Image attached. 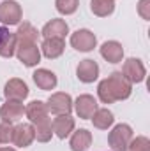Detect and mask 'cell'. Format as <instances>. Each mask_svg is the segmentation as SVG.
I'll return each instance as SVG.
<instances>
[{"instance_id":"277c9868","label":"cell","mask_w":150,"mask_h":151,"mask_svg":"<svg viewBox=\"0 0 150 151\" xmlns=\"http://www.w3.org/2000/svg\"><path fill=\"white\" fill-rule=\"evenodd\" d=\"M46 107H48V113H53L55 116H58V114H71V111H73V99H71L69 93L57 91V93H53L48 99Z\"/></svg>"},{"instance_id":"d4e9b609","label":"cell","mask_w":150,"mask_h":151,"mask_svg":"<svg viewBox=\"0 0 150 151\" xmlns=\"http://www.w3.org/2000/svg\"><path fill=\"white\" fill-rule=\"evenodd\" d=\"M78 5H79V0H55V7L60 14L64 16H69V14H74L78 11Z\"/></svg>"},{"instance_id":"f546056e","label":"cell","mask_w":150,"mask_h":151,"mask_svg":"<svg viewBox=\"0 0 150 151\" xmlns=\"http://www.w3.org/2000/svg\"><path fill=\"white\" fill-rule=\"evenodd\" d=\"M7 32H9V30H7V27H4V25H2V27H0V40L4 39V35H5Z\"/></svg>"},{"instance_id":"6da1fadb","label":"cell","mask_w":150,"mask_h":151,"mask_svg":"<svg viewBox=\"0 0 150 151\" xmlns=\"http://www.w3.org/2000/svg\"><path fill=\"white\" fill-rule=\"evenodd\" d=\"M133 139V128L125 123H118L108 134V144L113 151H127V146Z\"/></svg>"},{"instance_id":"5b68a950","label":"cell","mask_w":150,"mask_h":151,"mask_svg":"<svg viewBox=\"0 0 150 151\" xmlns=\"http://www.w3.org/2000/svg\"><path fill=\"white\" fill-rule=\"evenodd\" d=\"M21 18H23V11H21V5L18 2L4 0L0 4V21L4 23V27L5 25H9V27L20 25Z\"/></svg>"},{"instance_id":"7c38bea8","label":"cell","mask_w":150,"mask_h":151,"mask_svg":"<svg viewBox=\"0 0 150 151\" xmlns=\"http://www.w3.org/2000/svg\"><path fill=\"white\" fill-rule=\"evenodd\" d=\"M67 34H69V25L60 18L48 21L41 30V35L44 39H66Z\"/></svg>"},{"instance_id":"9a60e30c","label":"cell","mask_w":150,"mask_h":151,"mask_svg":"<svg viewBox=\"0 0 150 151\" xmlns=\"http://www.w3.org/2000/svg\"><path fill=\"white\" fill-rule=\"evenodd\" d=\"M39 49L48 60H55V58L62 56V53L66 49V40L64 39H44Z\"/></svg>"},{"instance_id":"d6986e66","label":"cell","mask_w":150,"mask_h":151,"mask_svg":"<svg viewBox=\"0 0 150 151\" xmlns=\"http://www.w3.org/2000/svg\"><path fill=\"white\" fill-rule=\"evenodd\" d=\"M34 125V132H36V139L39 142H48L51 141V135H53V127H51V118L46 116L42 119H39Z\"/></svg>"},{"instance_id":"44dd1931","label":"cell","mask_w":150,"mask_h":151,"mask_svg":"<svg viewBox=\"0 0 150 151\" xmlns=\"http://www.w3.org/2000/svg\"><path fill=\"white\" fill-rule=\"evenodd\" d=\"M90 11L99 18H108L115 11V0H90Z\"/></svg>"},{"instance_id":"e0dca14e","label":"cell","mask_w":150,"mask_h":151,"mask_svg":"<svg viewBox=\"0 0 150 151\" xmlns=\"http://www.w3.org/2000/svg\"><path fill=\"white\" fill-rule=\"evenodd\" d=\"M32 79L37 84V88H41V90H53L57 86V83H58L57 76L51 70H48V69H37L32 74Z\"/></svg>"},{"instance_id":"484cf974","label":"cell","mask_w":150,"mask_h":151,"mask_svg":"<svg viewBox=\"0 0 150 151\" xmlns=\"http://www.w3.org/2000/svg\"><path fill=\"white\" fill-rule=\"evenodd\" d=\"M97 97H99V100H101L103 104H113V102H115V99H113L111 91H110V86H108V81H106V79H103V81L99 83V86H97Z\"/></svg>"},{"instance_id":"4316f807","label":"cell","mask_w":150,"mask_h":151,"mask_svg":"<svg viewBox=\"0 0 150 151\" xmlns=\"http://www.w3.org/2000/svg\"><path fill=\"white\" fill-rule=\"evenodd\" d=\"M127 151H150V141L145 135H140L136 139H131Z\"/></svg>"},{"instance_id":"8992f818","label":"cell","mask_w":150,"mask_h":151,"mask_svg":"<svg viewBox=\"0 0 150 151\" xmlns=\"http://www.w3.org/2000/svg\"><path fill=\"white\" fill-rule=\"evenodd\" d=\"M122 76L133 84V83H143L145 81V76H147V69L143 65L141 60L138 58H127L124 62V67H122Z\"/></svg>"},{"instance_id":"9c48e42d","label":"cell","mask_w":150,"mask_h":151,"mask_svg":"<svg viewBox=\"0 0 150 151\" xmlns=\"http://www.w3.org/2000/svg\"><path fill=\"white\" fill-rule=\"evenodd\" d=\"M73 107H74L78 118H81V119H90L92 114L99 109L97 100H95L92 95H88V93L79 95V97L76 99V102H73Z\"/></svg>"},{"instance_id":"ba28073f","label":"cell","mask_w":150,"mask_h":151,"mask_svg":"<svg viewBox=\"0 0 150 151\" xmlns=\"http://www.w3.org/2000/svg\"><path fill=\"white\" fill-rule=\"evenodd\" d=\"M4 95L7 100H20L23 102L27 97H28V86L23 79H18V77H12L5 83L4 86Z\"/></svg>"},{"instance_id":"3957f363","label":"cell","mask_w":150,"mask_h":151,"mask_svg":"<svg viewBox=\"0 0 150 151\" xmlns=\"http://www.w3.org/2000/svg\"><path fill=\"white\" fill-rule=\"evenodd\" d=\"M18 60L25 67H36L41 62V49L37 47L36 42H20L16 44V53Z\"/></svg>"},{"instance_id":"4fadbf2b","label":"cell","mask_w":150,"mask_h":151,"mask_svg":"<svg viewBox=\"0 0 150 151\" xmlns=\"http://www.w3.org/2000/svg\"><path fill=\"white\" fill-rule=\"evenodd\" d=\"M25 114V106L20 100H7L0 107V118L4 123H14Z\"/></svg>"},{"instance_id":"4dcf8cb0","label":"cell","mask_w":150,"mask_h":151,"mask_svg":"<svg viewBox=\"0 0 150 151\" xmlns=\"http://www.w3.org/2000/svg\"><path fill=\"white\" fill-rule=\"evenodd\" d=\"M0 151H16L14 148H0Z\"/></svg>"},{"instance_id":"83f0119b","label":"cell","mask_w":150,"mask_h":151,"mask_svg":"<svg viewBox=\"0 0 150 151\" xmlns=\"http://www.w3.org/2000/svg\"><path fill=\"white\" fill-rule=\"evenodd\" d=\"M12 132H14V127L12 123H0V144H9L12 142Z\"/></svg>"},{"instance_id":"5bb4252c","label":"cell","mask_w":150,"mask_h":151,"mask_svg":"<svg viewBox=\"0 0 150 151\" xmlns=\"http://www.w3.org/2000/svg\"><path fill=\"white\" fill-rule=\"evenodd\" d=\"M51 127H53V134L58 139H66L74 132V118L71 114H58L53 119Z\"/></svg>"},{"instance_id":"30bf717a","label":"cell","mask_w":150,"mask_h":151,"mask_svg":"<svg viewBox=\"0 0 150 151\" xmlns=\"http://www.w3.org/2000/svg\"><path fill=\"white\" fill-rule=\"evenodd\" d=\"M36 139V132H34V125L32 123H20L14 127L12 132V142L18 148H28Z\"/></svg>"},{"instance_id":"ac0fdd59","label":"cell","mask_w":150,"mask_h":151,"mask_svg":"<svg viewBox=\"0 0 150 151\" xmlns=\"http://www.w3.org/2000/svg\"><path fill=\"white\" fill-rule=\"evenodd\" d=\"M90 144H92V134L88 130H85V128L76 130L74 134L71 135L69 146H71L73 151H87L90 148Z\"/></svg>"},{"instance_id":"f1b7e54d","label":"cell","mask_w":150,"mask_h":151,"mask_svg":"<svg viewBox=\"0 0 150 151\" xmlns=\"http://www.w3.org/2000/svg\"><path fill=\"white\" fill-rule=\"evenodd\" d=\"M138 14L143 19H150V0H140L138 2Z\"/></svg>"},{"instance_id":"603a6c76","label":"cell","mask_w":150,"mask_h":151,"mask_svg":"<svg viewBox=\"0 0 150 151\" xmlns=\"http://www.w3.org/2000/svg\"><path fill=\"white\" fill-rule=\"evenodd\" d=\"M14 35H16V42L20 44V42H36L41 34H39L28 21H25L23 25L18 27V32H16Z\"/></svg>"},{"instance_id":"7a4b0ae2","label":"cell","mask_w":150,"mask_h":151,"mask_svg":"<svg viewBox=\"0 0 150 151\" xmlns=\"http://www.w3.org/2000/svg\"><path fill=\"white\" fill-rule=\"evenodd\" d=\"M106 81H108V86H110V91H111L115 102L117 100H125V99L131 97L133 84L122 76V72H111L106 77Z\"/></svg>"},{"instance_id":"7402d4cb","label":"cell","mask_w":150,"mask_h":151,"mask_svg":"<svg viewBox=\"0 0 150 151\" xmlns=\"http://www.w3.org/2000/svg\"><path fill=\"white\" fill-rule=\"evenodd\" d=\"M115 118H113V113L108 111V109H97L95 113L92 114V123L95 128L99 130H108L113 125Z\"/></svg>"},{"instance_id":"8fae6325","label":"cell","mask_w":150,"mask_h":151,"mask_svg":"<svg viewBox=\"0 0 150 151\" xmlns=\"http://www.w3.org/2000/svg\"><path fill=\"white\" fill-rule=\"evenodd\" d=\"M76 76H78V79L81 83H87V84L94 83L99 77V65H97V62L90 60V58L81 60L78 63V67H76Z\"/></svg>"},{"instance_id":"cb8c5ba5","label":"cell","mask_w":150,"mask_h":151,"mask_svg":"<svg viewBox=\"0 0 150 151\" xmlns=\"http://www.w3.org/2000/svg\"><path fill=\"white\" fill-rule=\"evenodd\" d=\"M16 35L14 34H11V32H7L4 39L0 40V56L2 58H11V56H14V53H16Z\"/></svg>"},{"instance_id":"2e32d148","label":"cell","mask_w":150,"mask_h":151,"mask_svg":"<svg viewBox=\"0 0 150 151\" xmlns=\"http://www.w3.org/2000/svg\"><path fill=\"white\" fill-rule=\"evenodd\" d=\"M101 56L110 63H120L124 58V47L117 40H106L101 46Z\"/></svg>"},{"instance_id":"ffe728a7","label":"cell","mask_w":150,"mask_h":151,"mask_svg":"<svg viewBox=\"0 0 150 151\" xmlns=\"http://www.w3.org/2000/svg\"><path fill=\"white\" fill-rule=\"evenodd\" d=\"M25 114H27V118L30 119V123H36L39 119L46 118L50 113H48V107H46L44 102H41V100H32V102L25 107Z\"/></svg>"},{"instance_id":"52a82bcc","label":"cell","mask_w":150,"mask_h":151,"mask_svg":"<svg viewBox=\"0 0 150 151\" xmlns=\"http://www.w3.org/2000/svg\"><path fill=\"white\" fill-rule=\"evenodd\" d=\"M97 44V37L94 32L87 30V28H81V30H76L74 34L71 35V46L74 47L76 51H81V53H88L95 47Z\"/></svg>"}]
</instances>
